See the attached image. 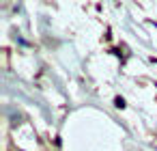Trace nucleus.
I'll list each match as a JSON object with an SVG mask.
<instances>
[{"mask_svg": "<svg viewBox=\"0 0 157 151\" xmlns=\"http://www.w3.org/2000/svg\"><path fill=\"white\" fill-rule=\"evenodd\" d=\"M114 106H116V108H125V99H123V97H116V99H114Z\"/></svg>", "mask_w": 157, "mask_h": 151, "instance_id": "obj_1", "label": "nucleus"}]
</instances>
